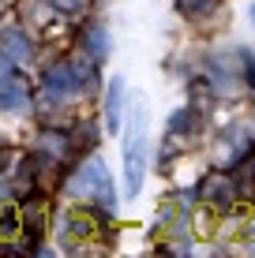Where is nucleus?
<instances>
[{"label":"nucleus","mask_w":255,"mask_h":258,"mask_svg":"<svg viewBox=\"0 0 255 258\" xmlns=\"http://www.w3.org/2000/svg\"><path fill=\"white\" fill-rule=\"evenodd\" d=\"M146 131H150V109L143 94L128 97V127H124V187L139 195L146 176Z\"/></svg>","instance_id":"obj_1"},{"label":"nucleus","mask_w":255,"mask_h":258,"mask_svg":"<svg viewBox=\"0 0 255 258\" xmlns=\"http://www.w3.org/2000/svg\"><path fill=\"white\" fill-rule=\"evenodd\" d=\"M68 191H72L75 199H86V202H94V206H101V210H113V202H117L109 168H105L101 157H83V165H79L72 172V180H68Z\"/></svg>","instance_id":"obj_2"},{"label":"nucleus","mask_w":255,"mask_h":258,"mask_svg":"<svg viewBox=\"0 0 255 258\" xmlns=\"http://www.w3.org/2000/svg\"><path fill=\"white\" fill-rule=\"evenodd\" d=\"M90 83H94V68L90 64H75V60H60V64H53L45 75H41L45 94L49 97H60V101L75 97L79 90H86Z\"/></svg>","instance_id":"obj_3"},{"label":"nucleus","mask_w":255,"mask_h":258,"mask_svg":"<svg viewBox=\"0 0 255 258\" xmlns=\"http://www.w3.org/2000/svg\"><path fill=\"white\" fill-rule=\"evenodd\" d=\"M251 154V139L244 127H225L214 142V161L218 168H229V165H240L244 157Z\"/></svg>","instance_id":"obj_4"},{"label":"nucleus","mask_w":255,"mask_h":258,"mask_svg":"<svg viewBox=\"0 0 255 258\" xmlns=\"http://www.w3.org/2000/svg\"><path fill=\"white\" fill-rule=\"evenodd\" d=\"M199 199L210 202V206H229L233 199H240V191H236V180L229 172H210L203 183H199Z\"/></svg>","instance_id":"obj_5"},{"label":"nucleus","mask_w":255,"mask_h":258,"mask_svg":"<svg viewBox=\"0 0 255 258\" xmlns=\"http://www.w3.org/2000/svg\"><path fill=\"white\" fill-rule=\"evenodd\" d=\"M79 49H83V56L90 60V64H101V60L109 56V49H113L109 26H105V23H90L83 30V38H79Z\"/></svg>","instance_id":"obj_6"},{"label":"nucleus","mask_w":255,"mask_h":258,"mask_svg":"<svg viewBox=\"0 0 255 258\" xmlns=\"http://www.w3.org/2000/svg\"><path fill=\"white\" fill-rule=\"evenodd\" d=\"M98 232V217L86 210H68L64 217H60V236H64V247L75 243V239H86Z\"/></svg>","instance_id":"obj_7"},{"label":"nucleus","mask_w":255,"mask_h":258,"mask_svg":"<svg viewBox=\"0 0 255 258\" xmlns=\"http://www.w3.org/2000/svg\"><path fill=\"white\" fill-rule=\"evenodd\" d=\"M0 109H4V112H23V109H30V86H26L23 75L0 79Z\"/></svg>","instance_id":"obj_8"},{"label":"nucleus","mask_w":255,"mask_h":258,"mask_svg":"<svg viewBox=\"0 0 255 258\" xmlns=\"http://www.w3.org/2000/svg\"><path fill=\"white\" fill-rule=\"evenodd\" d=\"M19 217H23V232H26V236H34V239L45 236L49 206H45V199H41V195H30V199L23 202V206H19Z\"/></svg>","instance_id":"obj_9"},{"label":"nucleus","mask_w":255,"mask_h":258,"mask_svg":"<svg viewBox=\"0 0 255 258\" xmlns=\"http://www.w3.org/2000/svg\"><path fill=\"white\" fill-rule=\"evenodd\" d=\"M195 131H199V112L191 109V105H188V109H177V112H173V120H169V131H165V135H169V146H165V150L191 142Z\"/></svg>","instance_id":"obj_10"},{"label":"nucleus","mask_w":255,"mask_h":258,"mask_svg":"<svg viewBox=\"0 0 255 258\" xmlns=\"http://www.w3.org/2000/svg\"><path fill=\"white\" fill-rule=\"evenodd\" d=\"M105 127H109V131L124 127V83H120V79L109 83V97H105Z\"/></svg>","instance_id":"obj_11"},{"label":"nucleus","mask_w":255,"mask_h":258,"mask_svg":"<svg viewBox=\"0 0 255 258\" xmlns=\"http://www.w3.org/2000/svg\"><path fill=\"white\" fill-rule=\"evenodd\" d=\"M0 52H4L12 64H26V60H30V41H26V34H19V30H4Z\"/></svg>","instance_id":"obj_12"},{"label":"nucleus","mask_w":255,"mask_h":258,"mask_svg":"<svg viewBox=\"0 0 255 258\" xmlns=\"http://www.w3.org/2000/svg\"><path fill=\"white\" fill-rule=\"evenodd\" d=\"M38 154H45L49 161H68V135H57V131H41L38 135Z\"/></svg>","instance_id":"obj_13"},{"label":"nucleus","mask_w":255,"mask_h":258,"mask_svg":"<svg viewBox=\"0 0 255 258\" xmlns=\"http://www.w3.org/2000/svg\"><path fill=\"white\" fill-rule=\"evenodd\" d=\"M233 180H236L240 199H251V202H255V154H248V157L240 161V172H236Z\"/></svg>","instance_id":"obj_14"},{"label":"nucleus","mask_w":255,"mask_h":258,"mask_svg":"<svg viewBox=\"0 0 255 258\" xmlns=\"http://www.w3.org/2000/svg\"><path fill=\"white\" fill-rule=\"evenodd\" d=\"M94 135H98L94 123H79V127H72V135H68V150L72 154H86L94 146Z\"/></svg>","instance_id":"obj_15"},{"label":"nucleus","mask_w":255,"mask_h":258,"mask_svg":"<svg viewBox=\"0 0 255 258\" xmlns=\"http://www.w3.org/2000/svg\"><path fill=\"white\" fill-rule=\"evenodd\" d=\"M0 236H4V239H19V236H23V217H19V210H0Z\"/></svg>","instance_id":"obj_16"},{"label":"nucleus","mask_w":255,"mask_h":258,"mask_svg":"<svg viewBox=\"0 0 255 258\" xmlns=\"http://www.w3.org/2000/svg\"><path fill=\"white\" fill-rule=\"evenodd\" d=\"M214 4H218V0H177V12L188 15V19H199V15H207Z\"/></svg>","instance_id":"obj_17"},{"label":"nucleus","mask_w":255,"mask_h":258,"mask_svg":"<svg viewBox=\"0 0 255 258\" xmlns=\"http://www.w3.org/2000/svg\"><path fill=\"white\" fill-rule=\"evenodd\" d=\"M49 4L57 8L60 15H72V19H75V15H86V8H90V0H49Z\"/></svg>","instance_id":"obj_18"},{"label":"nucleus","mask_w":255,"mask_h":258,"mask_svg":"<svg viewBox=\"0 0 255 258\" xmlns=\"http://www.w3.org/2000/svg\"><path fill=\"white\" fill-rule=\"evenodd\" d=\"M240 64H244V79H248V83L255 86V60L248 56V52H244V56H240Z\"/></svg>","instance_id":"obj_19"},{"label":"nucleus","mask_w":255,"mask_h":258,"mask_svg":"<svg viewBox=\"0 0 255 258\" xmlns=\"http://www.w3.org/2000/svg\"><path fill=\"white\" fill-rule=\"evenodd\" d=\"M8 75H12V60L0 52V79H8Z\"/></svg>","instance_id":"obj_20"},{"label":"nucleus","mask_w":255,"mask_h":258,"mask_svg":"<svg viewBox=\"0 0 255 258\" xmlns=\"http://www.w3.org/2000/svg\"><path fill=\"white\" fill-rule=\"evenodd\" d=\"M4 199H8V183L0 180V202H4Z\"/></svg>","instance_id":"obj_21"},{"label":"nucleus","mask_w":255,"mask_h":258,"mask_svg":"<svg viewBox=\"0 0 255 258\" xmlns=\"http://www.w3.org/2000/svg\"><path fill=\"white\" fill-rule=\"evenodd\" d=\"M251 23H255V4H251Z\"/></svg>","instance_id":"obj_22"}]
</instances>
